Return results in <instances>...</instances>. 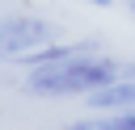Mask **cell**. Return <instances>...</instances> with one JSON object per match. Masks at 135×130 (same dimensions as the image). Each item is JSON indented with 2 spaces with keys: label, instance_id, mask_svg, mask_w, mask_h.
I'll use <instances>...</instances> for the list:
<instances>
[{
  "label": "cell",
  "instance_id": "obj_7",
  "mask_svg": "<svg viewBox=\"0 0 135 130\" xmlns=\"http://www.w3.org/2000/svg\"><path fill=\"white\" fill-rule=\"evenodd\" d=\"M89 4H97V8H110V4H114V0H89Z\"/></svg>",
  "mask_w": 135,
  "mask_h": 130
},
{
  "label": "cell",
  "instance_id": "obj_2",
  "mask_svg": "<svg viewBox=\"0 0 135 130\" xmlns=\"http://www.w3.org/2000/svg\"><path fill=\"white\" fill-rule=\"evenodd\" d=\"M46 42H51V25L38 21V17H8L4 29H0V46H4L8 63H17L21 55H30V50H38Z\"/></svg>",
  "mask_w": 135,
  "mask_h": 130
},
{
  "label": "cell",
  "instance_id": "obj_1",
  "mask_svg": "<svg viewBox=\"0 0 135 130\" xmlns=\"http://www.w3.org/2000/svg\"><path fill=\"white\" fill-rule=\"evenodd\" d=\"M122 75V67L114 59H101L93 50H80L63 63H46V67H34L30 80H25V92L34 96H72V92H97L101 84H114Z\"/></svg>",
  "mask_w": 135,
  "mask_h": 130
},
{
  "label": "cell",
  "instance_id": "obj_4",
  "mask_svg": "<svg viewBox=\"0 0 135 130\" xmlns=\"http://www.w3.org/2000/svg\"><path fill=\"white\" fill-rule=\"evenodd\" d=\"M101 130H135V109H127V113H118L114 122H101Z\"/></svg>",
  "mask_w": 135,
  "mask_h": 130
},
{
  "label": "cell",
  "instance_id": "obj_6",
  "mask_svg": "<svg viewBox=\"0 0 135 130\" xmlns=\"http://www.w3.org/2000/svg\"><path fill=\"white\" fill-rule=\"evenodd\" d=\"M122 75H127V80H135V63H127V67H122Z\"/></svg>",
  "mask_w": 135,
  "mask_h": 130
},
{
  "label": "cell",
  "instance_id": "obj_8",
  "mask_svg": "<svg viewBox=\"0 0 135 130\" xmlns=\"http://www.w3.org/2000/svg\"><path fill=\"white\" fill-rule=\"evenodd\" d=\"M131 13H135V0H131Z\"/></svg>",
  "mask_w": 135,
  "mask_h": 130
},
{
  "label": "cell",
  "instance_id": "obj_3",
  "mask_svg": "<svg viewBox=\"0 0 135 130\" xmlns=\"http://www.w3.org/2000/svg\"><path fill=\"white\" fill-rule=\"evenodd\" d=\"M89 105L93 109H135V80H114V84H101L97 92H89Z\"/></svg>",
  "mask_w": 135,
  "mask_h": 130
},
{
  "label": "cell",
  "instance_id": "obj_5",
  "mask_svg": "<svg viewBox=\"0 0 135 130\" xmlns=\"http://www.w3.org/2000/svg\"><path fill=\"white\" fill-rule=\"evenodd\" d=\"M68 130H101V122H72Z\"/></svg>",
  "mask_w": 135,
  "mask_h": 130
}]
</instances>
